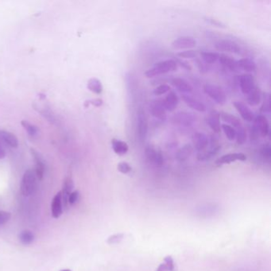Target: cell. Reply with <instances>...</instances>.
<instances>
[{
  "label": "cell",
  "mask_w": 271,
  "mask_h": 271,
  "mask_svg": "<svg viewBox=\"0 0 271 271\" xmlns=\"http://www.w3.org/2000/svg\"><path fill=\"white\" fill-rule=\"evenodd\" d=\"M145 154L146 159L149 162L153 163L157 166H161L164 163V158L160 151L155 150L153 147H147L145 150Z\"/></svg>",
  "instance_id": "15"
},
{
  "label": "cell",
  "mask_w": 271,
  "mask_h": 271,
  "mask_svg": "<svg viewBox=\"0 0 271 271\" xmlns=\"http://www.w3.org/2000/svg\"><path fill=\"white\" fill-rule=\"evenodd\" d=\"M18 239L20 243L23 245H30L35 241V235L31 231L24 230L20 232L18 235Z\"/></svg>",
  "instance_id": "31"
},
{
  "label": "cell",
  "mask_w": 271,
  "mask_h": 271,
  "mask_svg": "<svg viewBox=\"0 0 271 271\" xmlns=\"http://www.w3.org/2000/svg\"><path fill=\"white\" fill-rule=\"evenodd\" d=\"M170 91V87L169 85H165V84H163V85H160L158 87L155 88L153 91V93L155 95V96H162V95H164V94H166L167 92Z\"/></svg>",
  "instance_id": "42"
},
{
  "label": "cell",
  "mask_w": 271,
  "mask_h": 271,
  "mask_svg": "<svg viewBox=\"0 0 271 271\" xmlns=\"http://www.w3.org/2000/svg\"><path fill=\"white\" fill-rule=\"evenodd\" d=\"M172 124L180 127H189L196 122V116L193 114L185 111L176 113L171 118Z\"/></svg>",
  "instance_id": "4"
},
{
  "label": "cell",
  "mask_w": 271,
  "mask_h": 271,
  "mask_svg": "<svg viewBox=\"0 0 271 271\" xmlns=\"http://www.w3.org/2000/svg\"><path fill=\"white\" fill-rule=\"evenodd\" d=\"M182 100L186 104L187 106H189L190 108L193 109L198 112H204L206 111V106L197 98L189 96L188 94H184L182 96Z\"/></svg>",
  "instance_id": "17"
},
{
  "label": "cell",
  "mask_w": 271,
  "mask_h": 271,
  "mask_svg": "<svg viewBox=\"0 0 271 271\" xmlns=\"http://www.w3.org/2000/svg\"><path fill=\"white\" fill-rule=\"evenodd\" d=\"M88 89L94 93H102L103 85L102 83L99 79L91 78L88 82Z\"/></svg>",
  "instance_id": "33"
},
{
  "label": "cell",
  "mask_w": 271,
  "mask_h": 271,
  "mask_svg": "<svg viewBox=\"0 0 271 271\" xmlns=\"http://www.w3.org/2000/svg\"><path fill=\"white\" fill-rule=\"evenodd\" d=\"M247 160V156L243 153H231V154H224L220 157L219 159L216 161V164L217 165H226V164H231L237 161L240 162H245Z\"/></svg>",
  "instance_id": "13"
},
{
  "label": "cell",
  "mask_w": 271,
  "mask_h": 271,
  "mask_svg": "<svg viewBox=\"0 0 271 271\" xmlns=\"http://www.w3.org/2000/svg\"><path fill=\"white\" fill-rule=\"evenodd\" d=\"M234 107L237 111L240 114L241 117L243 118L244 121L253 122L254 120V114L252 109L247 106V104L241 101H235L234 102Z\"/></svg>",
  "instance_id": "14"
},
{
  "label": "cell",
  "mask_w": 271,
  "mask_h": 271,
  "mask_svg": "<svg viewBox=\"0 0 271 271\" xmlns=\"http://www.w3.org/2000/svg\"><path fill=\"white\" fill-rule=\"evenodd\" d=\"M150 111L154 118H156L161 121H165L167 115L164 105L163 99L162 100H154L150 104Z\"/></svg>",
  "instance_id": "10"
},
{
  "label": "cell",
  "mask_w": 271,
  "mask_h": 271,
  "mask_svg": "<svg viewBox=\"0 0 271 271\" xmlns=\"http://www.w3.org/2000/svg\"><path fill=\"white\" fill-rule=\"evenodd\" d=\"M260 111L264 114H270L271 112V96L267 92H265L263 96V103L261 107Z\"/></svg>",
  "instance_id": "37"
},
{
  "label": "cell",
  "mask_w": 271,
  "mask_h": 271,
  "mask_svg": "<svg viewBox=\"0 0 271 271\" xmlns=\"http://www.w3.org/2000/svg\"><path fill=\"white\" fill-rule=\"evenodd\" d=\"M73 186V181H72V178H66L65 181H64L63 189L61 192V196H62V201H64V204L65 205L68 203V198H69V196L72 193Z\"/></svg>",
  "instance_id": "28"
},
{
  "label": "cell",
  "mask_w": 271,
  "mask_h": 271,
  "mask_svg": "<svg viewBox=\"0 0 271 271\" xmlns=\"http://www.w3.org/2000/svg\"><path fill=\"white\" fill-rule=\"evenodd\" d=\"M206 123L209 127L217 134H219L221 131L220 116L219 113L217 111H212L208 114L206 117Z\"/></svg>",
  "instance_id": "16"
},
{
  "label": "cell",
  "mask_w": 271,
  "mask_h": 271,
  "mask_svg": "<svg viewBox=\"0 0 271 271\" xmlns=\"http://www.w3.org/2000/svg\"><path fill=\"white\" fill-rule=\"evenodd\" d=\"M177 56L181 59L195 58L198 56V53L196 52L195 50H188L178 53Z\"/></svg>",
  "instance_id": "40"
},
{
  "label": "cell",
  "mask_w": 271,
  "mask_h": 271,
  "mask_svg": "<svg viewBox=\"0 0 271 271\" xmlns=\"http://www.w3.org/2000/svg\"><path fill=\"white\" fill-rule=\"evenodd\" d=\"M103 103H104V101H103V100H101V99H94V100H89V101H86V104H92V105H94V106L96 107L101 106V105H102L103 104Z\"/></svg>",
  "instance_id": "47"
},
{
  "label": "cell",
  "mask_w": 271,
  "mask_h": 271,
  "mask_svg": "<svg viewBox=\"0 0 271 271\" xmlns=\"http://www.w3.org/2000/svg\"><path fill=\"white\" fill-rule=\"evenodd\" d=\"M239 85L243 95L248 96L255 87L254 76L252 74H242L239 76Z\"/></svg>",
  "instance_id": "8"
},
{
  "label": "cell",
  "mask_w": 271,
  "mask_h": 271,
  "mask_svg": "<svg viewBox=\"0 0 271 271\" xmlns=\"http://www.w3.org/2000/svg\"><path fill=\"white\" fill-rule=\"evenodd\" d=\"M163 102L165 111H174L179 104V98L175 91H170L166 97L163 100Z\"/></svg>",
  "instance_id": "21"
},
{
  "label": "cell",
  "mask_w": 271,
  "mask_h": 271,
  "mask_svg": "<svg viewBox=\"0 0 271 271\" xmlns=\"http://www.w3.org/2000/svg\"><path fill=\"white\" fill-rule=\"evenodd\" d=\"M174 61H176V63L178 64V65H180L181 67L184 68L186 70H192L191 65H189L187 61H184L183 59L178 58L175 59Z\"/></svg>",
  "instance_id": "46"
},
{
  "label": "cell",
  "mask_w": 271,
  "mask_h": 271,
  "mask_svg": "<svg viewBox=\"0 0 271 271\" xmlns=\"http://www.w3.org/2000/svg\"><path fill=\"white\" fill-rule=\"evenodd\" d=\"M240 71H245L247 72H256V64L252 59L248 57L240 59L238 61Z\"/></svg>",
  "instance_id": "26"
},
{
  "label": "cell",
  "mask_w": 271,
  "mask_h": 271,
  "mask_svg": "<svg viewBox=\"0 0 271 271\" xmlns=\"http://www.w3.org/2000/svg\"><path fill=\"white\" fill-rule=\"evenodd\" d=\"M219 116H220L223 121L226 122L227 124H228V125H230L232 127H234L235 130L243 126V124L241 123L239 118H237L236 116H235V115H232V114L227 112H220L219 113Z\"/></svg>",
  "instance_id": "23"
},
{
  "label": "cell",
  "mask_w": 271,
  "mask_h": 271,
  "mask_svg": "<svg viewBox=\"0 0 271 271\" xmlns=\"http://www.w3.org/2000/svg\"><path fill=\"white\" fill-rule=\"evenodd\" d=\"M219 61L223 66L231 70L232 72H240V69H239V65H238V61H236L235 59L233 58L232 56L226 54H220L219 56Z\"/></svg>",
  "instance_id": "19"
},
{
  "label": "cell",
  "mask_w": 271,
  "mask_h": 271,
  "mask_svg": "<svg viewBox=\"0 0 271 271\" xmlns=\"http://www.w3.org/2000/svg\"><path fill=\"white\" fill-rule=\"evenodd\" d=\"M0 139H2V141L10 145L11 147L16 148L18 145L17 137L12 133L8 132L6 130H0Z\"/></svg>",
  "instance_id": "27"
},
{
  "label": "cell",
  "mask_w": 271,
  "mask_h": 271,
  "mask_svg": "<svg viewBox=\"0 0 271 271\" xmlns=\"http://www.w3.org/2000/svg\"><path fill=\"white\" fill-rule=\"evenodd\" d=\"M148 122L145 112L143 110H139L137 115V135L139 141H145L147 136Z\"/></svg>",
  "instance_id": "5"
},
{
  "label": "cell",
  "mask_w": 271,
  "mask_h": 271,
  "mask_svg": "<svg viewBox=\"0 0 271 271\" xmlns=\"http://www.w3.org/2000/svg\"><path fill=\"white\" fill-rule=\"evenodd\" d=\"M221 149V145L217 144H211L210 146L208 148V150H203V151L199 152L198 154V159L201 162L204 161L210 160L213 159V157L218 154V152Z\"/></svg>",
  "instance_id": "18"
},
{
  "label": "cell",
  "mask_w": 271,
  "mask_h": 271,
  "mask_svg": "<svg viewBox=\"0 0 271 271\" xmlns=\"http://www.w3.org/2000/svg\"><path fill=\"white\" fill-rule=\"evenodd\" d=\"M193 150H194V148L191 144H185L177 152L176 159H178L179 162H184L191 156Z\"/></svg>",
  "instance_id": "25"
},
{
  "label": "cell",
  "mask_w": 271,
  "mask_h": 271,
  "mask_svg": "<svg viewBox=\"0 0 271 271\" xmlns=\"http://www.w3.org/2000/svg\"><path fill=\"white\" fill-rule=\"evenodd\" d=\"M260 155L265 161L270 162L271 159V147L270 144H266L260 149Z\"/></svg>",
  "instance_id": "39"
},
{
  "label": "cell",
  "mask_w": 271,
  "mask_h": 271,
  "mask_svg": "<svg viewBox=\"0 0 271 271\" xmlns=\"http://www.w3.org/2000/svg\"><path fill=\"white\" fill-rule=\"evenodd\" d=\"M37 188V176L35 170L28 169L25 172L21 182V193L24 197H29L35 193Z\"/></svg>",
  "instance_id": "2"
},
{
  "label": "cell",
  "mask_w": 271,
  "mask_h": 271,
  "mask_svg": "<svg viewBox=\"0 0 271 271\" xmlns=\"http://www.w3.org/2000/svg\"><path fill=\"white\" fill-rule=\"evenodd\" d=\"M235 131H236L235 139L237 140V144H239V145H243V144H245L246 141H247V135L244 126L238 128L235 130Z\"/></svg>",
  "instance_id": "35"
},
{
  "label": "cell",
  "mask_w": 271,
  "mask_h": 271,
  "mask_svg": "<svg viewBox=\"0 0 271 271\" xmlns=\"http://www.w3.org/2000/svg\"><path fill=\"white\" fill-rule=\"evenodd\" d=\"M204 20L208 24L216 26V27H218V28H227L225 23H223V22L219 21V19H217L215 18L210 17V16H204Z\"/></svg>",
  "instance_id": "38"
},
{
  "label": "cell",
  "mask_w": 271,
  "mask_h": 271,
  "mask_svg": "<svg viewBox=\"0 0 271 271\" xmlns=\"http://www.w3.org/2000/svg\"><path fill=\"white\" fill-rule=\"evenodd\" d=\"M221 129L223 130V133L225 134V136L228 138V140L233 141L235 139L236 131L235 130L234 127H232V126L228 125V124H222Z\"/></svg>",
  "instance_id": "34"
},
{
  "label": "cell",
  "mask_w": 271,
  "mask_h": 271,
  "mask_svg": "<svg viewBox=\"0 0 271 271\" xmlns=\"http://www.w3.org/2000/svg\"><path fill=\"white\" fill-rule=\"evenodd\" d=\"M22 125L24 127L25 130L27 131L30 136L35 137L38 134V128L35 126V125L30 124L28 121L23 120L22 122Z\"/></svg>",
  "instance_id": "36"
},
{
  "label": "cell",
  "mask_w": 271,
  "mask_h": 271,
  "mask_svg": "<svg viewBox=\"0 0 271 271\" xmlns=\"http://www.w3.org/2000/svg\"><path fill=\"white\" fill-rule=\"evenodd\" d=\"M215 48L222 52L233 53L239 54L242 52V49L239 44L231 39H221L215 43Z\"/></svg>",
  "instance_id": "7"
},
{
  "label": "cell",
  "mask_w": 271,
  "mask_h": 271,
  "mask_svg": "<svg viewBox=\"0 0 271 271\" xmlns=\"http://www.w3.org/2000/svg\"><path fill=\"white\" fill-rule=\"evenodd\" d=\"M170 82H171L172 85L181 92L190 93L193 91V86L184 79L181 78V77H174Z\"/></svg>",
  "instance_id": "22"
},
{
  "label": "cell",
  "mask_w": 271,
  "mask_h": 271,
  "mask_svg": "<svg viewBox=\"0 0 271 271\" xmlns=\"http://www.w3.org/2000/svg\"><path fill=\"white\" fill-rule=\"evenodd\" d=\"M247 96V103L252 105V106H256L261 102V99H262V93H261V90L259 88L254 87L253 91Z\"/></svg>",
  "instance_id": "29"
},
{
  "label": "cell",
  "mask_w": 271,
  "mask_h": 271,
  "mask_svg": "<svg viewBox=\"0 0 271 271\" xmlns=\"http://www.w3.org/2000/svg\"><path fill=\"white\" fill-rule=\"evenodd\" d=\"M197 46L195 38L189 36L178 37L172 42V47L174 50H191Z\"/></svg>",
  "instance_id": "9"
},
{
  "label": "cell",
  "mask_w": 271,
  "mask_h": 271,
  "mask_svg": "<svg viewBox=\"0 0 271 271\" xmlns=\"http://www.w3.org/2000/svg\"><path fill=\"white\" fill-rule=\"evenodd\" d=\"M124 238V234L123 233H118V234L112 235L111 236H109L107 239V243L109 245H113V244H117L120 243Z\"/></svg>",
  "instance_id": "41"
},
{
  "label": "cell",
  "mask_w": 271,
  "mask_h": 271,
  "mask_svg": "<svg viewBox=\"0 0 271 271\" xmlns=\"http://www.w3.org/2000/svg\"><path fill=\"white\" fill-rule=\"evenodd\" d=\"M6 156V151L2 147V145L0 144V159H2Z\"/></svg>",
  "instance_id": "48"
},
{
  "label": "cell",
  "mask_w": 271,
  "mask_h": 271,
  "mask_svg": "<svg viewBox=\"0 0 271 271\" xmlns=\"http://www.w3.org/2000/svg\"><path fill=\"white\" fill-rule=\"evenodd\" d=\"M177 70H178V64L176 63V61L173 59H169L155 64L154 67H152L145 72V76L146 78H153L163 74L174 72Z\"/></svg>",
  "instance_id": "1"
},
{
  "label": "cell",
  "mask_w": 271,
  "mask_h": 271,
  "mask_svg": "<svg viewBox=\"0 0 271 271\" xmlns=\"http://www.w3.org/2000/svg\"><path fill=\"white\" fill-rule=\"evenodd\" d=\"M51 213L55 219H57L63 213V207H62V196L61 192L56 193L51 204Z\"/></svg>",
  "instance_id": "20"
},
{
  "label": "cell",
  "mask_w": 271,
  "mask_h": 271,
  "mask_svg": "<svg viewBox=\"0 0 271 271\" xmlns=\"http://www.w3.org/2000/svg\"><path fill=\"white\" fill-rule=\"evenodd\" d=\"M71 271V270L70 269H65V270H62V271Z\"/></svg>",
  "instance_id": "49"
},
{
  "label": "cell",
  "mask_w": 271,
  "mask_h": 271,
  "mask_svg": "<svg viewBox=\"0 0 271 271\" xmlns=\"http://www.w3.org/2000/svg\"><path fill=\"white\" fill-rule=\"evenodd\" d=\"M155 271H177L175 263L172 256L168 255L164 259V263H161Z\"/></svg>",
  "instance_id": "30"
},
{
  "label": "cell",
  "mask_w": 271,
  "mask_h": 271,
  "mask_svg": "<svg viewBox=\"0 0 271 271\" xmlns=\"http://www.w3.org/2000/svg\"><path fill=\"white\" fill-rule=\"evenodd\" d=\"M111 146L115 154L120 156L125 155L129 150L127 144L120 139H113L111 140Z\"/></svg>",
  "instance_id": "24"
},
{
  "label": "cell",
  "mask_w": 271,
  "mask_h": 271,
  "mask_svg": "<svg viewBox=\"0 0 271 271\" xmlns=\"http://www.w3.org/2000/svg\"><path fill=\"white\" fill-rule=\"evenodd\" d=\"M79 199H80V193H79V191L72 192L71 194L69 196V198H68V203L71 205H74L79 201Z\"/></svg>",
  "instance_id": "44"
},
{
  "label": "cell",
  "mask_w": 271,
  "mask_h": 271,
  "mask_svg": "<svg viewBox=\"0 0 271 271\" xmlns=\"http://www.w3.org/2000/svg\"><path fill=\"white\" fill-rule=\"evenodd\" d=\"M117 169L121 174H127L131 172L132 167L130 166L129 163H126V162H122V163H120L118 164Z\"/></svg>",
  "instance_id": "43"
},
{
  "label": "cell",
  "mask_w": 271,
  "mask_h": 271,
  "mask_svg": "<svg viewBox=\"0 0 271 271\" xmlns=\"http://www.w3.org/2000/svg\"><path fill=\"white\" fill-rule=\"evenodd\" d=\"M201 59L206 65L215 63L219 59V54L217 52H208V51H202L200 53Z\"/></svg>",
  "instance_id": "32"
},
{
  "label": "cell",
  "mask_w": 271,
  "mask_h": 271,
  "mask_svg": "<svg viewBox=\"0 0 271 271\" xmlns=\"http://www.w3.org/2000/svg\"><path fill=\"white\" fill-rule=\"evenodd\" d=\"M192 141H193V148L198 152H201L205 150L209 145L208 137L204 133L199 132V131L193 134Z\"/></svg>",
  "instance_id": "12"
},
{
  "label": "cell",
  "mask_w": 271,
  "mask_h": 271,
  "mask_svg": "<svg viewBox=\"0 0 271 271\" xmlns=\"http://www.w3.org/2000/svg\"><path fill=\"white\" fill-rule=\"evenodd\" d=\"M254 126H253V132L255 135L262 137H267L269 135L270 124L265 115H259L254 117Z\"/></svg>",
  "instance_id": "6"
},
{
  "label": "cell",
  "mask_w": 271,
  "mask_h": 271,
  "mask_svg": "<svg viewBox=\"0 0 271 271\" xmlns=\"http://www.w3.org/2000/svg\"><path fill=\"white\" fill-rule=\"evenodd\" d=\"M204 92L217 104L223 105L227 101V96L222 88L218 85L207 83L204 85Z\"/></svg>",
  "instance_id": "3"
},
{
  "label": "cell",
  "mask_w": 271,
  "mask_h": 271,
  "mask_svg": "<svg viewBox=\"0 0 271 271\" xmlns=\"http://www.w3.org/2000/svg\"><path fill=\"white\" fill-rule=\"evenodd\" d=\"M31 154H32L35 162V174L37 176V179L42 180L46 172V163L44 161L43 158L37 150L31 149Z\"/></svg>",
  "instance_id": "11"
},
{
  "label": "cell",
  "mask_w": 271,
  "mask_h": 271,
  "mask_svg": "<svg viewBox=\"0 0 271 271\" xmlns=\"http://www.w3.org/2000/svg\"><path fill=\"white\" fill-rule=\"evenodd\" d=\"M11 213L0 211V226L4 225L5 223H7L11 219Z\"/></svg>",
  "instance_id": "45"
}]
</instances>
